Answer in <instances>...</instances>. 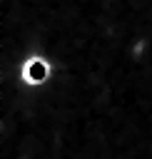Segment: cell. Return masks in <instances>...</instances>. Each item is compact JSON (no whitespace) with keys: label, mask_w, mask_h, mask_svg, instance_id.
<instances>
[{"label":"cell","mask_w":152,"mask_h":159,"mask_svg":"<svg viewBox=\"0 0 152 159\" xmlns=\"http://www.w3.org/2000/svg\"><path fill=\"white\" fill-rule=\"evenodd\" d=\"M147 47H150V40H147V37H137V40L132 42V50H130V52H132L135 60H142V55L147 52Z\"/></svg>","instance_id":"obj_1"}]
</instances>
